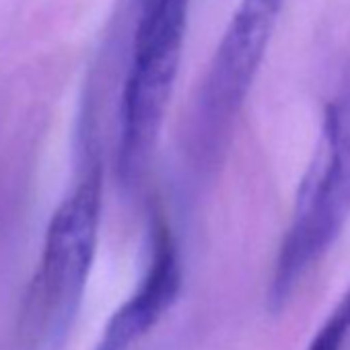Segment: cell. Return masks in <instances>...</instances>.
<instances>
[{"instance_id": "obj_1", "label": "cell", "mask_w": 350, "mask_h": 350, "mask_svg": "<svg viewBox=\"0 0 350 350\" xmlns=\"http://www.w3.org/2000/svg\"><path fill=\"white\" fill-rule=\"evenodd\" d=\"M350 221V75L325 103L319 138L299 182L288 229L268 288L270 311H282L305 276L334 247Z\"/></svg>"}, {"instance_id": "obj_2", "label": "cell", "mask_w": 350, "mask_h": 350, "mask_svg": "<svg viewBox=\"0 0 350 350\" xmlns=\"http://www.w3.org/2000/svg\"><path fill=\"white\" fill-rule=\"evenodd\" d=\"M101 167L95 161L56 208L19 313L23 350H62L79 315L101 223Z\"/></svg>"}, {"instance_id": "obj_3", "label": "cell", "mask_w": 350, "mask_h": 350, "mask_svg": "<svg viewBox=\"0 0 350 350\" xmlns=\"http://www.w3.org/2000/svg\"><path fill=\"white\" fill-rule=\"evenodd\" d=\"M136 21L120 99L118 173L136 186L148 169L178 81L192 0H134Z\"/></svg>"}, {"instance_id": "obj_4", "label": "cell", "mask_w": 350, "mask_h": 350, "mask_svg": "<svg viewBox=\"0 0 350 350\" xmlns=\"http://www.w3.org/2000/svg\"><path fill=\"white\" fill-rule=\"evenodd\" d=\"M284 0H239L208 62L192 109V152L215 163L256 83Z\"/></svg>"}, {"instance_id": "obj_5", "label": "cell", "mask_w": 350, "mask_h": 350, "mask_svg": "<svg viewBox=\"0 0 350 350\" xmlns=\"http://www.w3.org/2000/svg\"><path fill=\"white\" fill-rule=\"evenodd\" d=\"M182 291V266L178 245L163 219L150 233V258L136 291L116 309L93 350H128L144 338L178 301Z\"/></svg>"}, {"instance_id": "obj_6", "label": "cell", "mask_w": 350, "mask_h": 350, "mask_svg": "<svg viewBox=\"0 0 350 350\" xmlns=\"http://www.w3.org/2000/svg\"><path fill=\"white\" fill-rule=\"evenodd\" d=\"M350 338V286L323 319L307 350H344Z\"/></svg>"}]
</instances>
